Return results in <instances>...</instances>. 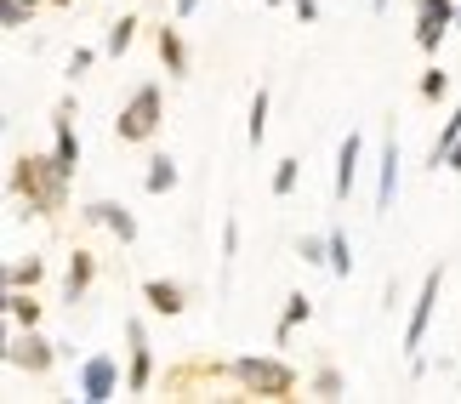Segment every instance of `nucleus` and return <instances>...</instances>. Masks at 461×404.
Segmentation results:
<instances>
[{"mask_svg":"<svg viewBox=\"0 0 461 404\" xmlns=\"http://www.w3.org/2000/svg\"><path fill=\"white\" fill-rule=\"evenodd\" d=\"M194 12H200V0H171V17H176V23H188Z\"/></svg>","mask_w":461,"mask_h":404,"instance_id":"nucleus-32","label":"nucleus"},{"mask_svg":"<svg viewBox=\"0 0 461 404\" xmlns=\"http://www.w3.org/2000/svg\"><path fill=\"white\" fill-rule=\"evenodd\" d=\"M154 51H159V63H166V75H188L194 58H188V46H183V29H176V17L166 29H154Z\"/></svg>","mask_w":461,"mask_h":404,"instance_id":"nucleus-14","label":"nucleus"},{"mask_svg":"<svg viewBox=\"0 0 461 404\" xmlns=\"http://www.w3.org/2000/svg\"><path fill=\"white\" fill-rule=\"evenodd\" d=\"M228 376L240 382L251 399H291L296 393V371L285 359H262V354H245V359H234L228 364Z\"/></svg>","mask_w":461,"mask_h":404,"instance_id":"nucleus-2","label":"nucleus"},{"mask_svg":"<svg viewBox=\"0 0 461 404\" xmlns=\"http://www.w3.org/2000/svg\"><path fill=\"white\" fill-rule=\"evenodd\" d=\"M296 183H303V160H296V154H285V160L274 166V200H291Z\"/></svg>","mask_w":461,"mask_h":404,"instance_id":"nucleus-23","label":"nucleus"},{"mask_svg":"<svg viewBox=\"0 0 461 404\" xmlns=\"http://www.w3.org/2000/svg\"><path fill=\"white\" fill-rule=\"evenodd\" d=\"M387 6H393V0H370V12H376V17H382V12H387Z\"/></svg>","mask_w":461,"mask_h":404,"instance_id":"nucleus-34","label":"nucleus"},{"mask_svg":"<svg viewBox=\"0 0 461 404\" xmlns=\"http://www.w3.org/2000/svg\"><path fill=\"white\" fill-rule=\"evenodd\" d=\"M92 63H97V51H92V46H75V51H68V80H80Z\"/></svg>","mask_w":461,"mask_h":404,"instance_id":"nucleus-29","label":"nucleus"},{"mask_svg":"<svg viewBox=\"0 0 461 404\" xmlns=\"http://www.w3.org/2000/svg\"><path fill=\"white\" fill-rule=\"evenodd\" d=\"M456 6H461V0H416V46L428 51V58L438 51V40L456 29Z\"/></svg>","mask_w":461,"mask_h":404,"instance_id":"nucleus-5","label":"nucleus"},{"mask_svg":"<svg viewBox=\"0 0 461 404\" xmlns=\"http://www.w3.org/2000/svg\"><path fill=\"white\" fill-rule=\"evenodd\" d=\"M12 200H23L29 217H58L68 200V171L58 154H17L12 160Z\"/></svg>","mask_w":461,"mask_h":404,"instance_id":"nucleus-1","label":"nucleus"},{"mask_svg":"<svg viewBox=\"0 0 461 404\" xmlns=\"http://www.w3.org/2000/svg\"><path fill=\"white\" fill-rule=\"evenodd\" d=\"M51 6H68V0H51Z\"/></svg>","mask_w":461,"mask_h":404,"instance_id":"nucleus-37","label":"nucleus"},{"mask_svg":"<svg viewBox=\"0 0 461 404\" xmlns=\"http://www.w3.org/2000/svg\"><path fill=\"white\" fill-rule=\"evenodd\" d=\"M438 291H445V268H428V274H421L416 302H411V325H404V354H411V359H421V342H428V325H433Z\"/></svg>","mask_w":461,"mask_h":404,"instance_id":"nucleus-4","label":"nucleus"},{"mask_svg":"<svg viewBox=\"0 0 461 404\" xmlns=\"http://www.w3.org/2000/svg\"><path fill=\"white\" fill-rule=\"evenodd\" d=\"M34 12H41V0H0V23L6 29H29Z\"/></svg>","mask_w":461,"mask_h":404,"instance_id":"nucleus-27","label":"nucleus"},{"mask_svg":"<svg viewBox=\"0 0 461 404\" xmlns=\"http://www.w3.org/2000/svg\"><path fill=\"white\" fill-rule=\"evenodd\" d=\"M80 217H86V222H97V228H109L120 245H137V217H131V211L120 205V200H92V205L80 211Z\"/></svg>","mask_w":461,"mask_h":404,"instance_id":"nucleus-11","label":"nucleus"},{"mask_svg":"<svg viewBox=\"0 0 461 404\" xmlns=\"http://www.w3.org/2000/svg\"><path fill=\"white\" fill-rule=\"evenodd\" d=\"M143 302L154 313H166V319H176V313L188 308V291L176 285V279H149V285H143Z\"/></svg>","mask_w":461,"mask_h":404,"instance_id":"nucleus-15","label":"nucleus"},{"mask_svg":"<svg viewBox=\"0 0 461 404\" xmlns=\"http://www.w3.org/2000/svg\"><path fill=\"white\" fill-rule=\"evenodd\" d=\"M159 120H166V97H159V85H137V92L120 103L114 114V137L120 143H149L159 131Z\"/></svg>","mask_w":461,"mask_h":404,"instance_id":"nucleus-3","label":"nucleus"},{"mask_svg":"<svg viewBox=\"0 0 461 404\" xmlns=\"http://www.w3.org/2000/svg\"><path fill=\"white\" fill-rule=\"evenodd\" d=\"M461 143V103H456V109H450V120H445V126H438V137H433V148H428V166L433 171H445V154Z\"/></svg>","mask_w":461,"mask_h":404,"instance_id":"nucleus-18","label":"nucleus"},{"mask_svg":"<svg viewBox=\"0 0 461 404\" xmlns=\"http://www.w3.org/2000/svg\"><path fill=\"white\" fill-rule=\"evenodd\" d=\"M325 268L336 274V279H348L353 274V245H348V228H330V262Z\"/></svg>","mask_w":461,"mask_h":404,"instance_id":"nucleus-24","label":"nucleus"},{"mask_svg":"<svg viewBox=\"0 0 461 404\" xmlns=\"http://www.w3.org/2000/svg\"><path fill=\"white\" fill-rule=\"evenodd\" d=\"M291 12H296V23H319V0H291Z\"/></svg>","mask_w":461,"mask_h":404,"instance_id":"nucleus-31","label":"nucleus"},{"mask_svg":"<svg viewBox=\"0 0 461 404\" xmlns=\"http://www.w3.org/2000/svg\"><path fill=\"white\" fill-rule=\"evenodd\" d=\"M308 319H313V296L291 291V296H285V313H279V325H274V342L285 347V342H291V330H296V325H308Z\"/></svg>","mask_w":461,"mask_h":404,"instance_id":"nucleus-16","label":"nucleus"},{"mask_svg":"<svg viewBox=\"0 0 461 404\" xmlns=\"http://www.w3.org/2000/svg\"><path fill=\"white\" fill-rule=\"evenodd\" d=\"M399 200V131H387V148H382V171H376V217H387Z\"/></svg>","mask_w":461,"mask_h":404,"instance_id":"nucleus-13","label":"nucleus"},{"mask_svg":"<svg viewBox=\"0 0 461 404\" xmlns=\"http://www.w3.org/2000/svg\"><path fill=\"white\" fill-rule=\"evenodd\" d=\"M268 6H291V0H268Z\"/></svg>","mask_w":461,"mask_h":404,"instance_id":"nucleus-36","label":"nucleus"},{"mask_svg":"<svg viewBox=\"0 0 461 404\" xmlns=\"http://www.w3.org/2000/svg\"><path fill=\"white\" fill-rule=\"evenodd\" d=\"M131 40H137V17L126 12V17H114V23H109V34H103V51H109V58H126Z\"/></svg>","mask_w":461,"mask_h":404,"instance_id":"nucleus-19","label":"nucleus"},{"mask_svg":"<svg viewBox=\"0 0 461 404\" xmlns=\"http://www.w3.org/2000/svg\"><path fill=\"white\" fill-rule=\"evenodd\" d=\"M51 154L63 160V171L75 177L80 171V137H75V97H63L58 109H51Z\"/></svg>","mask_w":461,"mask_h":404,"instance_id":"nucleus-8","label":"nucleus"},{"mask_svg":"<svg viewBox=\"0 0 461 404\" xmlns=\"http://www.w3.org/2000/svg\"><path fill=\"white\" fill-rule=\"evenodd\" d=\"M126 342H131V371H126V393H149L154 388V347L143 319H126Z\"/></svg>","mask_w":461,"mask_h":404,"instance_id":"nucleus-9","label":"nucleus"},{"mask_svg":"<svg viewBox=\"0 0 461 404\" xmlns=\"http://www.w3.org/2000/svg\"><path fill=\"white\" fill-rule=\"evenodd\" d=\"M92 279H97V251H86V245H75V256H68V268H63V302H68V308H75V302H86Z\"/></svg>","mask_w":461,"mask_h":404,"instance_id":"nucleus-12","label":"nucleus"},{"mask_svg":"<svg viewBox=\"0 0 461 404\" xmlns=\"http://www.w3.org/2000/svg\"><path fill=\"white\" fill-rule=\"evenodd\" d=\"M268 103H274V92L268 85H257V97H251V120H245V137H251V148L268 137Z\"/></svg>","mask_w":461,"mask_h":404,"instance_id":"nucleus-21","label":"nucleus"},{"mask_svg":"<svg viewBox=\"0 0 461 404\" xmlns=\"http://www.w3.org/2000/svg\"><path fill=\"white\" fill-rule=\"evenodd\" d=\"M445 171H461V143H456V148L445 154Z\"/></svg>","mask_w":461,"mask_h":404,"instance_id":"nucleus-33","label":"nucleus"},{"mask_svg":"<svg viewBox=\"0 0 461 404\" xmlns=\"http://www.w3.org/2000/svg\"><path fill=\"white\" fill-rule=\"evenodd\" d=\"M234 256H240V222L228 217V222H222V285H228V268H234Z\"/></svg>","mask_w":461,"mask_h":404,"instance_id":"nucleus-28","label":"nucleus"},{"mask_svg":"<svg viewBox=\"0 0 461 404\" xmlns=\"http://www.w3.org/2000/svg\"><path fill=\"white\" fill-rule=\"evenodd\" d=\"M6 364L12 371H29V376H46L51 364H58V347H51L41 330H17L12 347H6Z\"/></svg>","mask_w":461,"mask_h":404,"instance_id":"nucleus-6","label":"nucleus"},{"mask_svg":"<svg viewBox=\"0 0 461 404\" xmlns=\"http://www.w3.org/2000/svg\"><path fill=\"white\" fill-rule=\"evenodd\" d=\"M359 160H365V137H359V131H348V137H342V148H336V183H330L336 205H348V200H353V183H359Z\"/></svg>","mask_w":461,"mask_h":404,"instance_id":"nucleus-10","label":"nucleus"},{"mask_svg":"<svg viewBox=\"0 0 461 404\" xmlns=\"http://www.w3.org/2000/svg\"><path fill=\"white\" fill-rule=\"evenodd\" d=\"M0 308H6V319L17 330H34V325H41V302H34V291H6V302H0Z\"/></svg>","mask_w":461,"mask_h":404,"instance_id":"nucleus-17","label":"nucleus"},{"mask_svg":"<svg viewBox=\"0 0 461 404\" xmlns=\"http://www.w3.org/2000/svg\"><path fill=\"white\" fill-rule=\"evenodd\" d=\"M303 262H330V234H325V239L308 234V239H303Z\"/></svg>","mask_w":461,"mask_h":404,"instance_id":"nucleus-30","label":"nucleus"},{"mask_svg":"<svg viewBox=\"0 0 461 404\" xmlns=\"http://www.w3.org/2000/svg\"><path fill=\"white\" fill-rule=\"evenodd\" d=\"M80 399H92V404H103V399H114L120 388H126V382H120V359L114 354H92L80 364Z\"/></svg>","mask_w":461,"mask_h":404,"instance_id":"nucleus-7","label":"nucleus"},{"mask_svg":"<svg viewBox=\"0 0 461 404\" xmlns=\"http://www.w3.org/2000/svg\"><path fill=\"white\" fill-rule=\"evenodd\" d=\"M143 188H149V194H171V188H176V160H171V154H154V160H149Z\"/></svg>","mask_w":461,"mask_h":404,"instance_id":"nucleus-20","label":"nucleus"},{"mask_svg":"<svg viewBox=\"0 0 461 404\" xmlns=\"http://www.w3.org/2000/svg\"><path fill=\"white\" fill-rule=\"evenodd\" d=\"M308 393H313V399H342V393H348V376L336 371V364H325V371L308 382Z\"/></svg>","mask_w":461,"mask_h":404,"instance_id":"nucleus-26","label":"nucleus"},{"mask_svg":"<svg viewBox=\"0 0 461 404\" xmlns=\"http://www.w3.org/2000/svg\"><path fill=\"white\" fill-rule=\"evenodd\" d=\"M416 97H421V103H445V97H450V75H445L438 63H433V68H421V85H416Z\"/></svg>","mask_w":461,"mask_h":404,"instance_id":"nucleus-25","label":"nucleus"},{"mask_svg":"<svg viewBox=\"0 0 461 404\" xmlns=\"http://www.w3.org/2000/svg\"><path fill=\"white\" fill-rule=\"evenodd\" d=\"M46 279V262L41 256H29V262H12L6 268V291H34Z\"/></svg>","mask_w":461,"mask_h":404,"instance_id":"nucleus-22","label":"nucleus"},{"mask_svg":"<svg viewBox=\"0 0 461 404\" xmlns=\"http://www.w3.org/2000/svg\"><path fill=\"white\" fill-rule=\"evenodd\" d=\"M456 34H461V6H456Z\"/></svg>","mask_w":461,"mask_h":404,"instance_id":"nucleus-35","label":"nucleus"}]
</instances>
